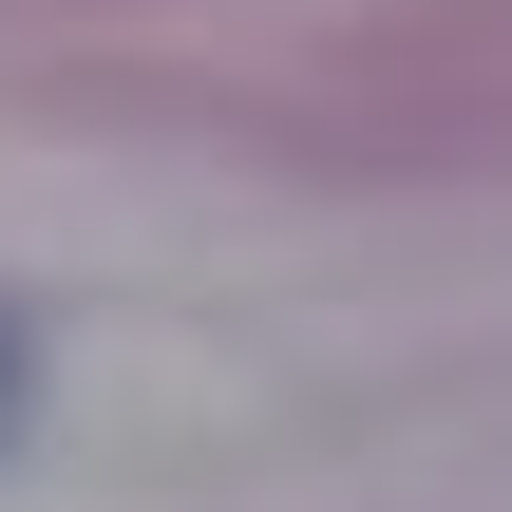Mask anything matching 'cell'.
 <instances>
[{
    "label": "cell",
    "mask_w": 512,
    "mask_h": 512,
    "mask_svg": "<svg viewBox=\"0 0 512 512\" xmlns=\"http://www.w3.org/2000/svg\"><path fill=\"white\" fill-rule=\"evenodd\" d=\"M19 418H38V342L0 323V456H19Z\"/></svg>",
    "instance_id": "cell-1"
}]
</instances>
